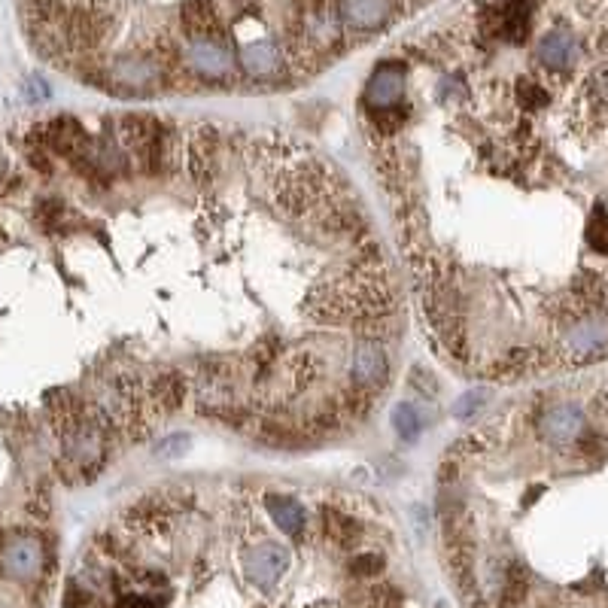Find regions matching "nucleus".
<instances>
[{"instance_id":"obj_1","label":"nucleus","mask_w":608,"mask_h":608,"mask_svg":"<svg viewBox=\"0 0 608 608\" xmlns=\"http://www.w3.org/2000/svg\"><path fill=\"white\" fill-rule=\"evenodd\" d=\"M107 80H110V89L107 92H122V89H131V92H156L165 86V67L149 58V55H125V58H116L110 67H107Z\"/></svg>"},{"instance_id":"obj_2","label":"nucleus","mask_w":608,"mask_h":608,"mask_svg":"<svg viewBox=\"0 0 608 608\" xmlns=\"http://www.w3.org/2000/svg\"><path fill=\"white\" fill-rule=\"evenodd\" d=\"M46 551L34 532H16L0 545V569L13 581H34L43 572Z\"/></svg>"},{"instance_id":"obj_3","label":"nucleus","mask_w":608,"mask_h":608,"mask_svg":"<svg viewBox=\"0 0 608 608\" xmlns=\"http://www.w3.org/2000/svg\"><path fill=\"white\" fill-rule=\"evenodd\" d=\"M183 61L192 73L204 80H225L235 70V55L222 43V37H189Z\"/></svg>"},{"instance_id":"obj_4","label":"nucleus","mask_w":608,"mask_h":608,"mask_svg":"<svg viewBox=\"0 0 608 608\" xmlns=\"http://www.w3.org/2000/svg\"><path fill=\"white\" fill-rule=\"evenodd\" d=\"M405 76H408V67L402 61H384L380 67H374L371 80L365 86V95H362L365 110L377 113V110L399 107L405 98Z\"/></svg>"},{"instance_id":"obj_5","label":"nucleus","mask_w":608,"mask_h":608,"mask_svg":"<svg viewBox=\"0 0 608 608\" xmlns=\"http://www.w3.org/2000/svg\"><path fill=\"white\" fill-rule=\"evenodd\" d=\"M536 61L551 73H569L581 61V43L569 28L554 25L536 40Z\"/></svg>"},{"instance_id":"obj_6","label":"nucleus","mask_w":608,"mask_h":608,"mask_svg":"<svg viewBox=\"0 0 608 608\" xmlns=\"http://www.w3.org/2000/svg\"><path fill=\"white\" fill-rule=\"evenodd\" d=\"M350 377L353 384L377 393L390 384V359L387 350L380 341H359L353 350V362H350Z\"/></svg>"},{"instance_id":"obj_7","label":"nucleus","mask_w":608,"mask_h":608,"mask_svg":"<svg viewBox=\"0 0 608 608\" xmlns=\"http://www.w3.org/2000/svg\"><path fill=\"white\" fill-rule=\"evenodd\" d=\"M396 16V0H338V19L350 31H380Z\"/></svg>"},{"instance_id":"obj_8","label":"nucleus","mask_w":608,"mask_h":608,"mask_svg":"<svg viewBox=\"0 0 608 608\" xmlns=\"http://www.w3.org/2000/svg\"><path fill=\"white\" fill-rule=\"evenodd\" d=\"M289 569V551L274 542H262L244 554V572L256 587H274Z\"/></svg>"},{"instance_id":"obj_9","label":"nucleus","mask_w":608,"mask_h":608,"mask_svg":"<svg viewBox=\"0 0 608 608\" xmlns=\"http://www.w3.org/2000/svg\"><path fill=\"white\" fill-rule=\"evenodd\" d=\"M566 353L575 359H596L608 350V317H584L578 320L563 341Z\"/></svg>"},{"instance_id":"obj_10","label":"nucleus","mask_w":608,"mask_h":608,"mask_svg":"<svg viewBox=\"0 0 608 608\" xmlns=\"http://www.w3.org/2000/svg\"><path fill=\"white\" fill-rule=\"evenodd\" d=\"M539 432L545 441L563 447V444H572L584 435V411L575 408V405H554L542 414L539 420Z\"/></svg>"},{"instance_id":"obj_11","label":"nucleus","mask_w":608,"mask_h":608,"mask_svg":"<svg viewBox=\"0 0 608 608\" xmlns=\"http://www.w3.org/2000/svg\"><path fill=\"white\" fill-rule=\"evenodd\" d=\"M146 399L156 405L159 414H177L186 402V377L180 371H162L149 380Z\"/></svg>"},{"instance_id":"obj_12","label":"nucleus","mask_w":608,"mask_h":608,"mask_svg":"<svg viewBox=\"0 0 608 608\" xmlns=\"http://www.w3.org/2000/svg\"><path fill=\"white\" fill-rule=\"evenodd\" d=\"M180 25L189 37H222L216 0H183L180 4Z\"/></svg>"},{"instance_id":"obj_13","label":"nucleus","mask_w":608,"mask_h":608,"mask_svg":"<svg viewBox=\"0 0 608 608\" xmlns=\"http://www.w3.org/2000/svg\"><path fill=\"white\" fill-rule=\"evenodd\" d=\"M241 67L250 73V76H259V80H265V76H274L280 67H283V49L262 37V40H253L241 49Z\"/></svg>"},{"instance_id":"obj_14","label":"nucleus","mask_w":608,"mask_h":608,"mask_svg":"<svg viewBox=\"0 0 608 608\" xmlns=\"http://www.w3.org/2000/svg\"><path fill=\"white\" fill-rule=\"evenodd\" d=\"M323 532H326V539H329L332 545L350 551V548H356L359 539H362V523H359L353 514H347V511L335 508V505H326V508H323Z\"/></svg>"},{"instance_id":"obj_15","label":"nucleus","mask_w":608,"mask_h":608,"mask_svg":"<svg viewBox=\"0 0 608 608\" xmlns=\"http://www.w3.org/2000/svg\"><path fill=\"white\" fill-rule=\"evenodd\" d=\"M265 508L271 514V520L286 532L292 539H301L304 532V523H308V511L301 508V502L289 499V496H268L265 499Z\"/></svg>"},{"instance_id":"obj_16","label":"nucleus","mask_w":608,"mask_h":608,"mask_svg":"<svg viewBox=\"0 0 608 608\" xmlns=\"http://www.w3.org/2000/svg\"><path fill=\"white\" fill-rule=\"evenodd\" d=\"M317 225H320V232H326V235H332V238H359V232L365 228L359 210H353V207H341V204L323 210Z\"/></svg>"},{"instance_id":"obj_17","label":"nucleus","mask_w":608,"mask_h":608,"mask_svg":"<svg viewBox=\"0 0 608 608\" xmlns=\"http://www.w3.org/2000/svg\"><path fill=\"white\" fill-rule=\"evenodd\" d=\"M280 356H283V341H280V338H274V335L262 338V341L253 347V353H250V365H253L256 380H259V377L265 380V377H268V374L277 368Z\"/></svg>"},{"instance_id":"obj_18","label":"nucleus","mask_w":608,"mask_h":608,"mask_svg":"<svg viewBox=\"0 0 608 608\" xmlns=\"http://www.w3.org/2000/svg\"><path fill=\"white\" fill-rule=\"evenodd\" d=\"M526 590H529V578L523 572V566L511 563L505 569V578H502V590H499V602L502 605H517L526 599Z\"/></svg>"},{"instance_id":"obj_19","label":"nucleus","mask_w":608,"mask_h":608,"mask_svg":"<svg viewBox=\"0 0 608 608\" xmlns=\"http://www.w3.org/2000/svg\"><path fill=\"white\" fill-rule=\"evenodd\" d=\"M338 402H341V411H347V414L356 417V420H365V417L371 414L374 393L365 390V387H359V384H350L347 390H341Z\"/></svg>"},{"instance_id":"obj_20","label":"nucleus","mask_w":608,"mask_h":608,"mask_svg":"<svg viewBox=\"0 0 608 608\" xmlns=\"http://www.w3.org/2000/svg\"><path fill=\"white\" fill-rule=\"evenodd\" d=\"M393 426L399 429V435H402L405 441H417L420 432H423V414H420V408H417V405H408V402L396 405V411H393Z\"/></svg>"},{"instance_id":"obj_21","label":"nucleus","mask_w":608,"mask_h":608,"mask_svg":"<svg viewBox=\"0 0 608 608\" xmlns=\"http://www.w3.org/2000/svg\"><path fill=\"white\" fill-rule=\"evenodd\" d=\"M320 374H323V365H320V359L314 353H298L292 359V387L295 390L311 387Z\"/></svg>"},{"instance_id":"obj_22","label":"nucleus","mask_w":608,"mask_h":608,"mask_svg":"<svg viewBox=\"0 0 608 608\" xmlns=\"http://www.w3.org/2000/svg\"><path fill=\"white\" fill-rule=\"evenodd\" d=\"M517 104H520V110H526V113H536V110H545V107L551 104V95H548V89L539 86V83L520 80V83H517Z\"/></svg>"},{"instance_id":"obj_23","label":"nucleus","mask_w":608,"mask_h":608,"mask_svg":"<svg viewBox=\"0 0 608 608\" xmlns=\"http://www.w3.org/2000/svg\"><path fill=\"white\" fill-rule=\"evenodd\" d=\"M365 602H368V608H402L405 596H402V590L396 584L380 581L365 593Z\"/></svg>"},{"instance_id":"obj_24","label":"nucleus","mask_w":608,"mask_h":608,"mask_svg":"<svg viewBox=\"0 0 608 608\" xmlns=\"http://www.w3.org/2000/svg\"><path fill=\"white\" fill-rule=\"evenodd\" d=\"M587 98H590V104L608 110V64H599L587 76Z\"/></svg>"},{"instance_id":"obj_25","label":"nucleus","mask_w":608,"mask_h":608,"mask_svg":"<svg viewBox=\"0 0 608 608\" xmlns=\"http://www.w3.org/2000/svg\"><path fill=\"white\" fill-rule=\"evenodd\" d=\"M384 554H374V551H365V554H356L350 560V575L353 578H377L384 572Z\"/></svg>"},{"instance_id":"obj_26","label":"nucleus","mask_w":608,"mask_h":608,"mask_svg":"<svg viewBox=\"0 0 608 608\" xmlns=\"http://www.w3.org/2000/svg\"><path fill=\"white\" fill-rule=\"evenodd\" d=\"M116 608H162V599L149 593H125L119 596Z\"/></svg>"},{"instance_id":"obj_27","label":"nucleus","mask_w":608,"mask_h":608,"mask_svg":"<svg viewBox=\"0 0 608 608\" xmlns=\"http://www.w3.org/2000/svg\"><path fill=\"white\" fill-rule=\"evenodd\" d=\"M484 399H487V393H484V390H472V393H466V396H463L460 402H456L453 414L466 420V417H472V414H475V411L481 408V402H484Z\"/></svg>"},{"instance_id":"obj_28","label":"nucleus","mask_w":608,"mask_h":608,"mask_svg":"<svg viewBox=\"0 0 608 608\" xmlns=\"http://www.w3.org/2000/svg\"><path fill=\"white\" fill-rule=\"evenodd\" d=\"M186 447H189V438L186 435H174V438H165L159 444V453L162 456H180V450H186Z\"/></svg>"},{"instance_id":"obj_29","label":"nucleus","mask_w":608,"mask_h":608,"mask_svg":"<svg viewBox=\"0 0 608 608\" xmlns=\"http://www.w3.org/2000/svg\"><path fill=\"white\" fill-rule=\"evenodd\" d=\"M232 4V10L238 16H250V13H259V0H228Z\"/></svg>"},{"instance_id":"obj_30","label":"nucleus","mask_w":608,"mask_h":608,"mask_svg":"<svg viewBox=\"0 0 608 608\" xmlns=\"http://www.w3.org/2000/svg\"><path fill=\"white\" fill-rule=\"evenodd\" d=\"M311 608H329V605H323V602H320V605H311Z\"/></svg>"}]
</instances>
